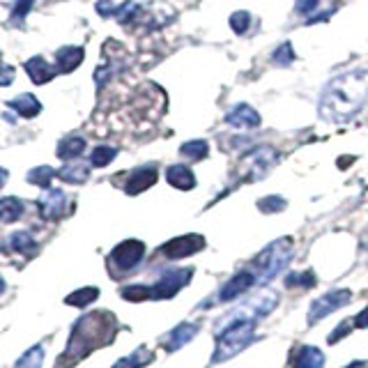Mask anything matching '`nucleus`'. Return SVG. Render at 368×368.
I'll return each mask as SVG.
<instances>
[{
	"instance_id": "obj_40",
	"label": "nucleus",
	"mask_w": 368,
	"mask_h": 368,
	"mask_svg": "<svg viewBox=\"0 0 368 368\" xmlns=\"http://www.w3.org/2000/svg\"><path fill=\"white\" fill-rule=\"evenodd\" d=\"M352 322H354L352 327H357V329H366V327H368V307H366L359 315H357V318H354Z\"/></svg>"
},
{
	"instance_id": "obj_2",
	"label": "nucleus",
	"mask_w": 368,
	"mask_h": 368,
	"mask_svg": "<svg viewBox=\"0 0 368 368\" xmlns=\"http://www.w3.org/2000/svg\"><path fill=\"white\" fill-rule=\"evenodd\" d=\"M115 318L111 313H88L74 324L71 339L65 354H62V366H74L76 362L86 359V357L99 348V345H109L115 336Z\"/></svg>"
},
{
	"instance_id": "obj_20",
	"label": "nucleus",
	"mask_w": 368,
	"mask_h": 368,
	"mask_svg": "<svg viewBox=\"0 0 368 368\" xmlns=\"http://www.w3.org/2000/svg\"><path fill=\"white\" fill-rule=\"evenodd\" d=\"M24 209H26V205L14 196L0 198V221H5V224H14V221H19L21 214H24Z\"/></svg>"
},
{
	"instance_id": "obj_18",
	"label": "nucleus",
	"mask_w": 368,
	"mask_h": 368,
	"mask_svg": "<svg viewBox=\"0 0 368 368\" xmlns=\"http://www.w3.org/2000/svg\"><path fill=\"white\" fill-rule=\"evenodd\" d=\"M83 56H86V54H83L81 46H62V49H58V54H56V58H58V71L60 74L74 71L83 62Z\"/></svg>"
},
{
	"instance_id": "obj_39",
	"label": "nucleus",
	"mask_w": 368,
	"mask_h": 368,
	"mask_svg": "<svg viewBox=\"0 0 368 368\" xmlns=\"http://www.w3.org/2000/svg\"><path fill=\"white\" fill-rule=\"evenodd\" d=\"M97 12L101 16H111V14H115V5L109 3V0H101V3H97Z\"/></svg>"
},
{
	"instance_id": "obj_35",
	"label": "nucleus",
	"mask_w": 368,
	"mask_h": 368,
	"mask_svg": "<svg viewBox=\"0 0 368 368\" xmlns=\"http://www.w3.org/2000/svg\"><path fill=\"white\" fill-rule=\"evenodd\" d=\"M33 3L35 0H16L12 9V21H24L26 14L30 12V7H33Z\"/></svg>"
},
{
	"instance_id": "obj_8",
	"label": "nucleus",
	"mask_w": 368,
	"mask_h": 368,
	"mask_svg": "<svg viewBox=\"0 0 368 368\" xmlns=\"http://www.w3.org/2000/svg\"><path fill=\"white\" fill-rule=\"evenodd\" d=\"M194 277V269L189 267H180V269H166L161 279L150 286L152 290V299H168V297H175L189 281Z\"/></svg>"
},
{
	"instance_id": "obj_12",
	"label": "nucleus",
	"mask_w": 368,
	"mask_h": 368,
	"mask_svg": "<svg viewBox=\"0 0 368 368\" xmlns=\"http://www.w3.org/2000/svg\"><path fill=\"white\" fill-rule=\"evenodd\" d=\"M226 122L239 129H254L260 124V115L256 109H251L249 104H237L233 111H228Z\"/></svg>"
},
{
	"instance_id": "obj_11",
	"label": "nucleus",
	"mask_w": 368,
	"mask_h": 368,
	"mask_svg": "<svg viewBox=\"0 0 368 368\" xmlns=\"http://www.w3.org/2000/svg\"><path fill=\"white\" fill-rule=\"evenodd\" d=\"M324 352L315 345H299L290 357V368H322Z\"/></svg>"
},
{
	"instance_id": "obj_41",
	"label": "nucleus",
	"mask_w": 368,
	"mask_h": 368,
	"mask_svg": "<svg viewBox=\"0 0 368 368\" xmlns=\"http://www.w3.org/2000/svg\"><path fill=\"white\" fill-rule=\"evenodd\" d=\"M7 182V171H5V168H0V187H3Z\"/></svg>"
},
{
	"instance_id": "obj_26",
	"label": "nucleus",
	"mask_w": 368,
	"mask_h": 368,
	"mask_svg": "<svg viewBox=\"0 0 368 368\" xmlns=\"http://www.w3.org/2000/svg\"><path fill=\"white\" fill-rule=\"evenodd\" d=\"M58 173L54 171V168H49V166H41V168H33V171L28 173V182L30 184H37L41 189H49L51 180H54Z\"/></svg>"
},
{
	"instance_id": "obj_17",
	"label": "nucleus",
	"mask_w": 368,
	"mask_h": 368,
	"mask_svg": "<svg viewBox=\"0 0 368 368\" xmlns=\"http://www.w3.org/2000/svg\"><path fill=\"white\" fill-rule=\"evenodd\" d=\"M166 180H168V184H173L175 189H180V192H189V189L196 187V175L192 173V168H187L182 164L168 168Z\"/></svg>"
},
{
	"instance_id": "obj_38",
	"label": "nucleus",
	"mask_w": 368,
	"mask_h": 368,
	"mask_svg": "<svg viewBox=\"0 0 368 368\" xmlns=\"http://www.w3.org/2000/svg\"><path fill=\"white\" fill-rule=\"evenodd\" d=\"M14 81V67L0 65V86H12Z\"/></svg>"
},
{
	"instance_id": "obj_21",
	"label": "nucleus",
	"mask_w": 368,
	"mask_h": 368,
	"mask_svg": "<svg viewBox=\"0 0 368 368\" xmlns=\"http://www.w3.org/2000/svg\"><path fill=\"white\" fill-rule=\"evenodd\" d=\"M83 150H86V141L81 139V136H67V139H62L60 145H58V156L60 159H76V156L83 154Z\"/></svg>"
},
{
	"instance_id": "obj_19",
	"label": "nucleus",
	"mask_w": 368,
	"mask_h": 368,
	"mask_svg": "<svg viewBox=\"0 0 368 368\" xmlns=\"http://www.w3.org/2000/svg\"><path fill=\"white\" fill-rule=\"evenodd\" d=\"M9 109H14L19 115H24V118H35L41 111V104L37 101L35 94H19L16 99L9 101Z\"/></svg>"
},
{
	"instance_id": "obj_7",
	"label": "nucleus",
	"mask_w": 368,
	"mask_h": 368,
	"mask_svg": "<svg viewBox=\"0 0 368 368\" xmlns=\"http://www.w3.org/2000/svg\"><path fill=\"white\" fill-rule=\"evenodd\" d=\"M352 292L348 288H334L329 292H324L322 297H318L309 309V324H318L334 311H339L345 304H350Z\"/></svg>"
},
{
	"instance_id": "obj_5",
	"label": "nucleus",
	"mask_w": 368,
	"mask_h": 368,
	"mask_svg": "<svg viewBox=\"0 0 368 368\" xmlns=\"http://www.w3.org/2000/svg\"><path fill=\"white\" fill-rule=\"evenodd\" d=\"M279 161V152L274 147H256V150L247 152L239 161V177L242 182H256L262 180L269 168Z\"/></svg>"
},
{
	"instance_id": "obj_13",
	"label": "nucleus",
	"mask_w": 368,
	"mask_h": 368,
	"mask_svg": "<svg viewBox=\"0 0 368 368\" xmlns=\"http://www.w3.org/2000/svg\"><path fill=\"white\" fill-rule=\"evenodd\" d=\"M156 182V168L154 166H145V168H136V171L129 175L127 184H124V192L129 196L143 194L145 189H150Z\"/></svg>"
},
{
	"instance_id": "obj_23",
	"label": "nucleus",
	"mask_w": 368,
	"mask_h": 368,
	"mask_svg": "<svg viewBox=\"0 0 368 368\" xmlns=\"http://www.w3.org/2000/svg\"><path fill=\"white\" fill-rule=\"evenodd\" d=\"M88 166H83V164H69L65 168H60L58 171V177L60 180H65V182H71V184H79V182H86L88 180Z\"/></svg>"
},
{
	"instance_id": "obj_3",
	"label": "nucleus",
	"mask_w": 368,
	"mask_h": 368,
	"mask_svg": "<svg viewBox=\"0 0 368 368\" xmlns=\"http://www.w3.org/2000/svg\"><path fill=\"white\" fill-rule=\"evenodd\" d=\"M256 320H237V322H230L224 324L219 329L217 336V348L212 354V362H226L230 357L239 354L244 348H249L251 341H254V334H256Z\"/></svg>"
},
{
	"instance_id": "obj_10",
	"label": "nucleus",
	"mask_w": 368,
	"mask_h": 368,
	"mask_svg": "<svg viewBox=\"0 0 368 368\" xmlns=\"http://www.w3.org/2000/svg\"><path fill=\"white\" fill-rule=\"evenodd\" d=\"M251 286H256V277L251 269H239L237 274L233 279H228L224 286H221L217 299L219 302H233L237 297H242Z\"/></svg>"
},
{
	"instance_id": "obj_6",
	"label": "nucleus",
	"mask_w": 368,
	"mask_h": 368,
	"mask_svg": "<svg viewBox=\"0 0 368 368\" xmlns=\"http://www.w3.org/2000/svg\"><path fill=\"white\" fill-rule=\"evenodd\" d=\"M145 256V244L139 239H124L122 244L113 249V254L109 258V265L113 267V274H127L131 272Z\"/></svg>"
},
{
	"instance_id": "obj_22",
	"label": "nucleus",
	"mask_w": 368,
	"mask_h": 368,
	"mask_svg": "<svg viewBox=\"0 0 368 368\" xmlns=\"http://www.w3.org/2000/svg\"><path fill=\"white\" fill-rule=\"evenodd\" d=\"M152 359H154V354L143 345V348H139L134 354L124 357V359H120V362H115L113 368H143V366L150 364Z\"/></svg>"
},
{
	"instance_id": "obj_14",
	"label": "nucleus",
	"mask_w": 368,
	"mask_h": 368,
	"mask_svg": "<svg viewBox=\"0 0 368 368\" xmlns=\"http://www.w3.org/2000/svg\"><path fill=\"white\" fill-rule=\"evenodd\" d=\"M65 205V194L60 189H46V194L39 198V214L44 219H58Z\"/></svg>"
},
{
	"instance_id": "obj_42",
	"label": "nucleus",
	"mask_w": 368,
	"mask_h": 368,
	"mask_svg": "<svg viewBox=\"0 0 368 368\" xmlns=\"http://www.w3.org/2000/svg\"><path fill=\"white\" fill-rule=\"evenodd\" d=\"M3 292H5V281L0 279V294H3Z\"/></svg>"
},
{
	"instance_id": "obj_29",
	"label": "nucleus",
	"mask_w": 368,
	"mask_h": 368,
	"mask_svg": "<svg viewBox=\"0 0 368 368\" xmlns=\"http://www.w3.org/2000/svg\"><path fill=\"white\" fill-rule=\"evenodd\" d=\"M41 362H44V348L35 345L16 362V368H41Z\"/></svg>"
},
{
	"instance_id": "obj_28",
	"label": "nucleus",
	"mask_w": 368,
	"mask_h": 368,
	"mask_svg": "<svg viewBox=\"0 0 368 368\" xmlns=\"http://www.w3.org/2000/svg\"><path fill=\"white\" fill-rule=\"evenodd\" d=\"M115 154H118V150H115V147L99 145V147H94V150H92V154H90V161H92V166L104 168V166H109V164L115 159Z\"/></svg>"
},
{
	"instance_id": "obj_27",
	"label": "nucleus",
	"mask_w": 368,
	"mask_h": 368,
	"mask_svg": "<svg viewBox=\"0 0 368 368\" xmlns=\"http://www.w3.org/2000/svg\"><path fill=\"white\" fill-rule=\"evenodd\" d=\"M180 152H182L184 156H189V159L201 161V159H205V156H207L209 145H207V141H189V143H184V145L180 147Z\"/></svg>"
},
{
	"instance_id": "obj_16",
	"label": "nucleus",
	"mask_w": 368,
	"mask_h": 368,
	"mask_svg": "<svg viewBox=\"0 0 368 368\" xmlns=\"http://www.w3.org/2000/svg\"><path fill=\"white\" fill-rule=\"evenodd\" d=\"M196 334H198V324H192V322L177 324V327L166 336V350H168V352L180 350L182 345H187L189 341L194 339Z\"/></svg>"
},
{
	"instance_id": "obj_37",
	"label": "nucleus",
	"mask_w": 368,
	"mask_h": 368,
	"mask_svg": "<svg viewBox=\"0 0 368 368\" xmlns=\"http://www.w3.org/2000/svg\"><path fill=\"white\" fill-rule=\"evenodd\" d=\"M320 5V0H294V9H297L299 14H311L315 12Z\"/></svg>"
},
{
	"instance_id": "obj_24",
	"label": "nucleus",
	"mask_w": 368,
	"mask_h": 368,
	"mask_svg": "<svg viewBox=\"0 0 368 368\" xmlns=\"http://www.w3.org/2000/svg\"><path fill=\"white\" fill-rule=\"evenodd\" d=\"M97 297H99L97 288H79L76 292L67 294L65 302L69 304V307H88V304H92Z\"/></svg>"
},
{
	"instance_id": "obj_31",
	"label": "nucleus",
	"mask_w": 368,
	"mask_h": 368,
	"mask_svg": "<svg viewBox=\"0 0 368 368\" xmlns=\"http://www.w3.org/2000/svg\"><path fill=\"white\" fill-rule=\"evenodd\" d=\"M122 297L127 302H145V299H152V290L150 286H129L122 290Z\"/></svg>"
},
{
	"instance_id": "obj_9",
	"label": "nucleus",
	"mask_w": 368,
	"mask_h": 368,
	"mask_svg": "<svg viewBox=\"0 0 368 368\" xmlns=\"http://www.w3.org/2000/svg\"><path fill=\"white\" fill-rule=\"evenodd\" d=\"M203 249H205V237L196 235V233H189V235H180L171 242H166V244L161 247V254L171 260H180L187 256H194Z\"/></svg>"
},
{
	"instance_id": "obj_33",
	"label": "nucleus",
	"mask_w": 368,
	"mask_h": 368,
	"mask_svg": "<svg viewBox=\"0 0 368 368\" xmlns=\"http://www.w3.org/2000/svg\"><path fill=\"white\" fill-rule=\"evenodd\" d=\"M288 203L283 201L281 196H269V198H262V201H258V207L262 209V212L267 214H274V212H281L283 207H286Z\"/></svg>"
},
{
	"instance_id": "obj_4",
	"label": "nucleus",
	"mask_w": 368,
	"mask_h": 368,
	"mask_svg": "<svg viewBox=\"0 0 368 368\" xmlns=\"http://www.w3.org/2000/svg\"><path fill=\"white\" fill-rule=\"evenodd\" d=\"M292 258V239L281 237L277 242H272L269 247H265L256 256L254 265L249 269L254 272L256 283H267L272 279H277Z\"/></svg>"
},
{
	"instance_id": "obj_34",
	"label": "nucleus",
	"mask_w": 368,
	"mask_h": 368,
	"mask_svg": "<svg viewBox=\"0 0 368 368\" xmlns=\"http://www.w3.org/2000/svg\"><path fill=\"white\" fill-rule=\"evenodd\" d=\"M272 60H274L277 65H290V62L294 60V51H292V44H290V41H283V44L274 51V56H272Z\"/></svg>"
},
{
	"instance_id": "obj_1",
	"label": "nucleus",
	"mask_w": 368,
	"mask_h": 368,
	"mask_svg": "<svg viewBox=\"0 0 368 368\" xmlns=\"http://www.w3.org/2000/svg\"><path fill=\"white\" fill-rule=\"evenodd\" d=\"M368 99V69H352L332 79L322 90L320 115L324 120L343 122L352 118Z\"/></svg>"
},
{
	"instance_id": "obj_25",
	"label": "nucleus",
	"mask_w": 368,
	"mask_h": 368,
	"mask_svg": "<svg viewBox=\"0 0 368 368\" xmlns=\"http://www.w3.org/2000/svg\"><path fill=\"white\" fill-rule=\"evenodd\" d=\"M9 247H12L14 251H19V254H30V251L37 249L33 235L24 233V230H19V233H14L12 237H9Z\"/></svg>"
},
{
	"instance_id": "obj_15",
	"label": "nucleus",
	"mask_w": 368,
	"mask_h": 368,
	"mask_svg": "<svg viewBox=\"0 0 368 368\" xmlns=\"http://www.w3.org/2000/svg\"><path fill=\"white\" fill-rule=\"evenodd\" d=\"M26 71H28V76L33 79V83L41 86V83H49V81L56 79L58 67H51L44 58L37 56V58H30V60L26 62Z\"/></svg>"
},
{
	"instance_id": "obj_36",
	"label": "nucleus",
	"mask_w": 368,
	"mask_h": 368,
	"mask_svg": "<svg viewBox=\"0 0 368 368\" xmlns=\"http://www.w3.org/2000/svg\"><path fill=\"white\" fill-rule=\"evenodd\" d=\"M350 332H352V322H350V320H348V322H341L339 327H336V329L329 334V339H327L329 345H336V343H339V339H345V336H348Z\"/></svg>"
},
{
	"instance_id": "obj_32",
	"label": "nucleus",
	"mask_w": 368,
	"mask_h": 368,
	"mask_svg": "<svg viewBox=\"0 0 368 368\" xmlns=\"http://www.w3.org/2000/svg\"><path fill=\"white\" fill-rule=\"evenodd\" d=\"M251 14L249 12H235L233 16H230V28L235 30L237 35H244L247 30H249V26H251Z\"/></svg>"
},
{
	"instance_id": "obj_30",
	"label": "nucleus",
	"mask_w": 368,
	"mask_h": 368,
	"mask_svg": "<svg viewBox=\"0 0 368 368\" xmlns=\"http://www.w3.org/2000/svg\"><path fill=\"white\" fill-rule=\"evenodd\" d=\"M288 288H313L315 286V274L311 269L307 272H294V274L286 277Z\"/></svg>"
}]
</instances>
